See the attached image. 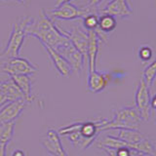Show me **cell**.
<instances>
[{
  "mask_svg": "<svg viewBox=\"0 0 156 156\" xmlns=\"http://www.w3.org/2000/svg\"><path fill=\"white\" fill-rule=\"evenodd\" d=\"M26 33L27 35L36 37L42 44L55 50L69 42V39L61 31V29L43 10H40L39 16L35 21L32 20L27 24Z\"/></svg>",
  "mask_w": 156,
  "mask_h": 156,
  "instance_id": "cell-1",
  "label": "cell"
},
{
  "mask_svg": "<svg viewBox=\"0 0 156 156\" xmlns=\"http://www.w3.org/2000/svg\"><path fill=\"white\" fill-rule=\"evenodd\" d=\"M141 117L135 106H125L115 111L113 118L105 120V124L101 127L100 131L131 129L138 130L141 123Z\"/></svg>",
  "mask_w": 156,
  "mask_h": 156,
  "instance_id": "cell-2",
  "label": "cell"
},
{
  "mask_svg": "<svg viewBox=\"0 0 156 156\" xmlns=\"http://www.w3.org/2000/svg\"><path fill=\"white\" fill-rule=\"evenodd\" d=\"M32 21V18L26 17L22 20H20L14 24L11 35H10L9 41L7 44L6 49L2 53L3 57H6L8 60L13 58H18L20 50L23 46V43L24 41V37H26V28L27 24Z\"/></svg>",
  "mask_w": 156,
  "mask_h": 156,
  "instance_id": "cell-3",
  "label": "cell"
},
{
  "mask_svg": "<svg viewBox=\"0 0 156 156\" xmlns=\"http://www.w3.org/2000/svg\"><path fill=\"white\" fill-rule=\"evenodd\" d=\"M150 91L149 87L145 84L144 78H140V82L136 90L135 94V104L136 108L138 109L141 119L148 121L151 116V106H150Z\"/></svg>",
  "mask_w": 156,
  "mask_h": 156,
  "instance_id": "cell-4",
  "label": "cell"
},
{
  "mask_svg": "<svg viewBox=\"0 0 156 156\" xmlns=\"http://www.w3.org/2000/svg\"><path fill=\"white\" fill-rule=\"evenodd\" d=\"M2 69L4 72L8 73L10 76L12 75H31L37 72L38 68L27 58L21 57L9 58L3 63Z\"/></svg>",
  "mask_w": 156,
  "mask_h": 156,
  "instance_id": "cell-5",
  "label": "cell"
},
{
  "mask_svg": "<svg viewBox=\"0 0 156 156\" xmlns=\"http://www.w3.org/2000/svg\"><path fill=\"white\" fill-rule=\"evenodd\" d=\"M56 51L68 62V65L70 66L72 69V72H76L79 75L83 66H84V57L72 45L70 41L62 45Z\"/></svg>",
  "mask_w": 156,
  "mask_h": 156,
  "instance_id": "cell-6",
  "label": "cell"
},
{
  "mask_svg": "<svg viewBox=\"0 0 156 156\" xmlns=\"http://www.w3.org/2000/svg\"><path fill=\"white\" fill-rule=\"evenodd\" d=\"M91 12L89 9H80L72 3H65L58 7H55L50 11V16L61 19V20H75V19H83L89 15Z\"/></svg>",
  "mask_w": 156,
  "mask_h": 156,
  "instance_id": "cell-7",
  "label": "cell"
},
{
  "mask_svg": "<svg viewBox=\"0 0 156 156\" xmlns=\"http://www.w3.org/2000/svg\"><path fill=\"white\" fill-rule=\"evenodd\" d=\"M41 145L49 154L53 156H68L62 146L60 135L56 130H48L41 140Z\"/></svg>",
  "mask_w": 156,
  "mask_h": 156,
  "instance_id": "cell-8",
  "label": "cell"
},
{
  "mask_svg": "<svg viewBox=\"0 0 156 156\" xmlns=\"http://www.w3.org/2000/svg\"><path fill=\"white\" fill-rule=\"evenodd\" d=\"M61 31L69 39L70 43L81 53V55L84 57V61L86 62L87 61L88 42H89L88 31L86 32L84 29H82L79 27H74L70 32H66L65 30H62V29H61Z\"/></svg>",
  "mask_w": 156,
  "mask_h": 156,
  "instance_id": "cell-9",
  "label": "cell"
},
{
  "mask_svg": "<svg viewBox=\"0 0 156 156\" xmlns=\"http://www.w3.org/2000/svg\"><path fill=\"white\" fill-rule=\"evenodd\" d=\"M27 104L24 100H17L2 106L0 108V125L15 122L23 111Z\"/></svg>",
  "mask_w": 156,
  "mask_h": 156,
  "instance_id": "cell-10",
  "label": "cell"
},
{
  "mask_svg": "<svg viewBox=\"0 0 156 156\" xmlns=\"http://www.w3.org/2000/svg\"><path fill=\"white\" fill-rule=\"evenodd\" d=\"M101 13L110 15L114 18L118 17L124 19L130 17L133 14V10L128 0H110L101 10Z\"/></svg>",
  "mask_w": 156,
  "mask_h": 156,
  "instance_id": "cell-11",
  "label": "cell"
},
{
  "mask_svg": "<svg viewBox=\"0 0 156 156\" xmlns=\"http://www.w3.org/2000/svg\"><path fill=\"white\" fill-rule=\"evenodd\" d=\"M89 42H88V50H87V61L89 65V72L96 70L97 57L99 53V45L101 38L96 30H88Z\"/></svg>",
  "mask_w": 156,
  "mask_h": 156,
  "instance_id": "cell-12",
  "label": "cell"
},
{
  "mask_svg": "<svg viewBox=\"0 0 156 156\" xmlns=\"http://www.w3.org/2000/svg\"><path fill=\"white\" fill-rule=\"evenodd\" d=\"M109 82V75L101 71H92L88 73L87 88L92 93H101L104 91Z\"/></svg>",
  "mask_w": 156,
  "mask_h": 156,
  "instance_id": "cell-13",
  "label": "cell"
},
{
  "mask_svg": "<svg viewBox=\"0 0 156 156\" xmlns=\"http://www.w3.org/2000/svg\"><path fill=\"white\" fill-rule=\"evenodd\" d=\"M42 45L44 46L45 50L47 51L49 57H50V58L52 60L54 66H55V67L57 68L58 73L65 77H69L72 73V69H71L70 66L68 65V62L55 50V49H53L47 45H44V44H42Z\"/></svg>",
  "mask_w": 156,
  "mask_h": 156,
  "instance_id": "cell-14",
  "label": "cell"
},
{
  "mask_svg": "<svg viewBox=\"0 0 156 156\" xmlns=\"http://www.w3.org/2000/svg\"><path fill=\"white\" fill-rule=\"evenodd\" d=\"M11 79L17 85L27 102L30 104L34 100L31 95V80L28 75H12Z\"/></svg>",
  "mask_w": 156,
  "mask_h": 156,
  "instance_id": "cell-15",
  "label": "cell"
},
{
  "mask_svg": "<svg viewBox=\"0 0 156 156\" xmlns=\"http://www.w3.org/2000/svg\"><path fill=\"white\" fill-rule=\"evenodd\" d=\"M116 138L125 141L129 145L130 148L133 149V146L135 144H138L143 140H144L146 136L140 133L139 130H131V129H117Z\"/></svg>",
  "mask_w": 156,
  "mask_h": 156,
  "instance_id": "cell-16",
  "label": "cell"
},
{
  "mask_svg": "<svg viewBox=\"0 0 156 156\" xmlns=\"http://www.w3.org/2000/svg\"><path fill=\"white\" fill-rule=\"evenodd\" d=\"M116 27V19L114 17L110 16V15L101 14L99 17V23H98V30L101 33H109L114 30Z\"/></svg>",
  "mask_w": 156,
  "mask_h": 156,
  "instance_id": "cell-17",
  "label": "cell"
},
{
  "mask_svg": "<svg viewBox=\"0 0 156 156\" xmlns=\"http://www.w3.org/2000/svg\"><path fill=\"white\" fill-rule=\"evenodd\" d=\"M141 77L144 78L145 84L149 88L152 86L153 82L155 80V77H156V58L150 63V65H148L144 68L143 72V76Z\"/></svg>",
  "mask_w": 156,
  "mask_h": 156,
  "instance_id": "cell-18",
  "label": "cell"
},
{
  "mask_svg": "<svg viewBox=\"0 0 156 156\" xmlns=\"http://www.w3.org/2000/svg\"><path fill=\"white\" fill-rule=\"evenodd\" d=\"M14 129H15V122L0 125V140L10 143L14 136Z\"/></svg>",
  "mask_w": 156,
  "mask_h": 156,
  "instance_id": "cell-19",
  "label": "cell"
},
{
  "mask_svg": "<svg viewBox=\"0 0 156 156\" xmlns=\"http://www.w3.org/2000/svg\"><path fill=\"white\" fill-rule=\"evenodd\" d=\"M99 23V17L95 14H89L83 18V26L87 30H96Z\"/></svg>",
  "mask_w": 156,
  "mask_h": 156,
  "instance_id": "cell-20",
  "label": "cell"
},
{
  "mask_svg": "<svg viewBox=\"0 0 156 156\" xmlns=\"http://www.w3.org/2000/svg\"><path fill=\"white\" fill-rule=\"evenodd\" d=\"M138 57L141 62H148L150 58H152V49L146 45L141 46L139 49Z\"/></svg>",
  "mask_w": 156,
  "mask_h": 156,
  "instance_id": "cell-21",
  "label": "cell"
},
{
  "mask_svg": "<svg viewBox=\"0 0 156 156\" xmlns=\"http://www.w3.org/2000/svg\"><path fill=\"white\" fill-rule=\"evenodd\" d=\"M11 101H12L10 100V98L7 96L6 93L1 89V86H0V108L6 104H8V102H11Z\"/></svg>",
  "mask_w": 156,
  "mask_h": 156,
  "instance_id": "cell-22",
  "label": "cell"
},
{
  "mask_svg": "<svg viewBox=\"0 0 156 156\" xmlns=\"http://www.w3.org/2000/svg\"><path fill=\"white\" fill-rule=\"evenodd\" d=\"M102 0H90L89 1V4H88V7H94V6H97V5H99Z\"/></svg>",
  "mask_w": 156,
  "mask_h": 156,
  "instance_id": "cell-23",
  "label": "cell"
},
{
  "mask_svg": "<svg viewBox=\"0 0 156 156\" xmlns=\"http://www.w3.org/2000/svg\"><path fill=\"white\" fill-rule=\"evenodd\" d=\"M150 106H151V109H156V94L152 98H151Z\"/></svg>",
  "mask_w": 156,
  "mask_h": 156,
  "instance_id": "cell-24",
  "label": "cell"
},
{
  "mask_svg": "<svg viewBox=\"0 0 156 156\" xmlns=\"http://www.w3.org/2000/svg\"><path fill=\"white\" fill-rule=\"evenodd\" d=\"M71 0H56V7L61 6V5L65 4V3H69Z\"/></svg>",
  "mask_w": 156,
  "mask_h": 156,
  "instance_id": "cell-25",
  "label": "cell"
},
{
  "mask_svg": "<svg viewBox=\"0 0 156 156\" xmlns=\"http://www.w3.org/2000/svg\"><path fill=\"white\" fill-rule=\"evenodd\" d=\"M12 156H24V153L23 152L22 150H20V149H17V150H15Z\"/></svg>",
  "mask_w": 156,
  "mask_h": 156,
  "instance_id": "cell-26",
  "label": "cell"
}]
</instances>
